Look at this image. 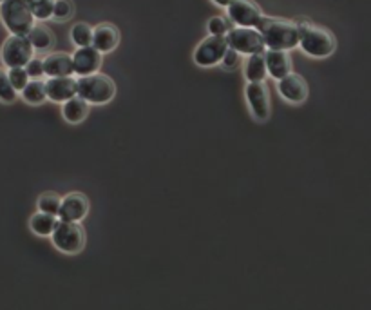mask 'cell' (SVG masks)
<instances>
[{
	"instance_id": "1",
	"label": "cell",
	"mask_w": 371,
	"mask_h": 310,
	"mask_svg": "<svg viewBox=\"0 0 371 310\" xmlns=\"http://www.w3.org/2000/svg\"><path fill=\"white\" fill-rule=\"evenodd\" d=\"M257 31L264 41V48L290 51L299 46V29L294 22L281 21L274 16H263L257 24Z\"/></svg>"
},
{
	"instance_id": "2",
	"label": "cell",
	"mask_w": 371,
	"mask_h": 310,
	"mask_svg": "<svg viewBox=\"0 0 371 310\" xmlns=\"http://www.w3.org/2000/svg\"><path fill=\"white\" fill-rule=\"evenodd\" d=\"M0 18L11 35H26L35 26V16L28 6V0H2Z\"/></svg>"
},
{
	"instance_id": "3",
	"label": "cell",
	"mask_w": 371,
	"mask_h": 310,
	"mask_svg": "<svg viewBox=\"0 0 371 310\" xmlns=\"http://www.w3.org/2000/svg\"><path fill=\"white\" fill-rule=\"evenodd\" d=\"M116 93V85L105 75H84L76 80V95L87 104H107Z\"/></svg>"
},
{
	"instance_id": "4",
	"label": "cell",
	"mask_w": 371,
	"mask_h": 310,
	"mask_svg": "<svg viewBox=\"0 0 371 310\" xmlns=\"http://www.w3.org/2000/svg\"><path fill=\"white\" fill-rule=\"evenodd\" d=\"M299 46L308 57L324 58L335 51V38L328 29L311 24L299 29Z\"/></svg>"
},
{
	"instance_id": "5",
	"label": "cell",
	"mask_w": 371,
	"mask_h": 310,
	"mask_svg": "<svg viewBox=\"0 0 371 310\" xmlns=\"http://www.w3.org/2000/svg\"><path fill=\"white\" fill-rule=\"evenodd\" d=\"M53 243L58 250L65 254L80 252L85 243V232L76 222H64L58 220L51 232Z\"/></svg>"
},
{
	"instance_id": "6",
	"label": "cell",
	"mask_w": 371,
	"mask_h": 310,
	"mask_svg": "<svg viewBox=\"0 0 371 310\" xmlns=\"http://www.w3.org/2000/svg\"><path fill=\"white\" fill-rule=\"evenodd\" d=\"M33 46L26 35L8 36L0 49V57L6 68H24L33 58Z\"/></svg>"
},
{
	"instance_id": "7",
	"label": "cell",
	"mask_w": 371,
	"mask_h": 310,
	"mask_svg": "<svg viewBox=\"0 0 371 310\" xmlns=\"http://www.w3.org/2000/svg\"><path fill=\"white\" fill-rule=\"evenodd\" d=\"M228 48L237 51L240 55H256L264 51V41L256 28H232L227 33Z\"/></svg>"
},
{
	"instance_id": "8",
	"label": "cell",
	"mask_w": 371,
	"mask_h": 310,
	"mask_svg": "<svg viewBox=\"0 0 371 310\" xmlns=\"http://www.w3.org/2000/svg\"><path fill=\"white\" fill-rule=\"evenodd\" d=\"M228 49L227 36L225 35H208L198 49L194 51V62L201 68H212L220 64L225 51Z\"/></svg>"
},
{
	"instance_id": "9",
	"label": "cell",
	"mask_w": 371,
	"mask_h": 310,
	"mask_svg": "<svg viewBox=\"0 0 371 310\" xmlns=\"http://www.w3.org/2000/svg\"><path fill=\"white\" fill-rule=\"evenodd\" d=\"M227 15L228 21L240 28H257L259 21L263 18L259 6L252 0H232L227 6Z\"/></svg>"
},
{
	"instance_id": "10",
	"label": "cell",
	"mask_w": 371,
	"mask_h": 310,
	"mask_svg": "<svg viewBox=\"0 0 371 310\" xmlns=\"http://www.w3.org/2000/svg\"><path fill=\"white\" fill-rule=\"evenodd\" d=\"M244 95L254 118L259 122L267 120L270 117V97L263 82H248Z\"/></svg>"
},
{
	"instance_id": "11",
	"label": "cell",
	"mask_w": 371,
	"mask_h": 310,
	"mask_svg": "<svg viewBox=\"0 0 371 310\" xmlns=\"http://www.w3.org/2000/svg\"><path fill=\"white\" fill-rule=\"evenodd\" d=\"M89 213V200L80 193H71L60 200L58 216L64 222H78L84 220Z\"/></svg>"
},
{
	"instance_id": "12",
	"label": "cell",
	"mask_w": 371,
	"mask_h": 310,
	"mask_svg": "<svg viewBox=\"0 0 371 310\" xmlns=\"http://www.w3.org/2000/svg\"><path fill=\"white\" fill-rule=\"evenodd\" d=\"M72 69L76 75H92L100 69L102 65V53L96 51L92 46H84L78 48L72 55Z\"/></svg>"
},
{
	"instance_id": "13",
	"label": "cell",
	"mask_w": 371,
	"mask_h": 310,
	"mask_svg": "<svg viewBox=\"0 0 371 310\" xmlns=\"http://www.w3.org/2000/svg\"><path fill=\"white\" fill-rule=\"evenodd\" d=\"M277 89H279L281 97L284 100L291 102V104H301L308 97L306 82H304L303 77L296 75V73H288L286 77L281 78Z\"/></svg>"
},
{
	"instance_id": "14",
	"label": "cell",
	"mask_w": 371,
	"mask_h": 310,
	"mask_svg": "<svg viewBox=\"0 0 371 310\" xmlns=\"http://www.w3.org/2000/svg\"><path fill=\"white\" fill-rule=\"evenodd\" d=\"M45 97L53 102H65L76 97V80L72 77H51L45 82Z\"/></svg>"
},
{
	"instance_id": "15",
	"label": "cell",
	"mask_w": 371,
	"mask_h": 310,
	"mask_svg": "<svg viewBox=\"0 0 371 310\" xmlns=\"http://www.w3.org/2000/svg\"><path fill=\"white\" fill-rule=\"evenodd\" d=\"M264 64H267V73H270L271 78L281 80L291 73V58L288 51H279V49H268L263 53Z\"/></svg>"
},
{
	"instance_id": "16",
	"label": "cell",
	"mask_w": 371,
	"mask_h": 310,
	"mask_svg": "<svg viewBox=\"0 0 371 310\" xmlns=\"http://www.w3.org/2000/svg\"><path fill=\"white\" fill-rule=\"evenodd\" d=\"M118 42H120V33L112 24H100L98 28L92 29L91 46L102 55L111 53L118 46Z\"/></svg>"
},
{
	"instance_id": "17",
	"label": "cell",
	"mask_w": 371,
	"mask_h": 310,
	"mask_svg": "<svg viewBox=\"0 0 371 310\" xmlns=\"http://www.w3.org/2000/svg\"><path fill=\"white\" fill-rule=\"evenodd\" d=\"M44 64V75L51 77H71L75 69H72V58L68 53H53L42 60Z\"/></svg>"
},
{
	"instance_id": "18",
	"label": "cell",
	"mask_w": 371,
	"mask_h": 310,
	"mask_svg": "<svg viewBox=\"0 0 371 310\" xmlns=\"http://www.w3.org/2000/svg\"><path fill=\"white\" fill-rule=\"evenodd\" d=\"M87 113L89 104L84 98L78 97V95L65 100L64 105H62V114H64V118L69 124H80V122L87 117Z\"/></svg>"
},
{
	"instance_id": "19",
	"label": "cell",
	"mask_w": 371,
	"mask_h": 310,
	"mask_svg": "<svg viewBox=\"0 0 371 310\" xmlns=\"http://www.w3.org/2000/svg\"><path fill=\"white\" fill-rule=\"evenodd\" d=\"M263 53L248 55V60L244 64V77H247L248 82H263L268 77Z\"/></svg>"
},
{
	"instance_id": "20",
	"label": "cell",
	"mask_w": 371,
	"mask_h": 310,
	"mask_svg": "<svg viewBox=\"0 0 371 310\" xmlns=\"http://www.w3.org/2000/svg\"><path fill=\"white\" fill-rule=\"evenodd\" d=\"M56 222H58V220H56V216H53V214L36 213L35 216H31V220H29V227H31L33 232L38 234V236H51Z\"/></svg>"
},
{
	"instance_id": "21",
	"label": "cell",
	"mask_w": 371,
	"mask_h": 310,
	"mask_svg": "<svg viewBox=\"0 0 371 310\" xmlns=\"http://www.w3.org/2000/svg\"><path fill=\"white\" fill-rule=\"evenodd\" d=\"M28 38L33 49H38V51H44V49L51 48L53 44V35L45 26H33L28 33Z\"/></svg>"
},
{
	"instance_id": "22",
	"label": "cell",
	"mask_w": 371,
	"mask_h": 310,
	"mask_svg": "<svg viewBox=\"0 0 371 310\" xmlns=\"http://www.w3.org/2000/svg\"><path fill=\"white\" fill-rule=\"evenodd\" d=\"M22 97L29 104H41L45 98V82H42L41 78H33L26 84V87L21 91Z\"/></svg>"
},
{
	"instance_id": "23",
	"label": "cell",
	"mask_w": 371,
	"mask_h": 310,
	"mask_svg": "<svg viewBox=\"0 0 371 310\" xmlns=\"http://www.w3.org/2000/svg\"><path fill=\"white\" fill-rule=\"evenodd\" d=\"M71 41H72V44H76L78 48L91 46V41H92V28H91V26L85 24V22H78V24L72 26Z\"/></svg>"
},
{
	"instance_id": "24",
	"label": "cell",
	"mask_w": 371,
	"mask_h": 310,
	"mask_svg": "<svg viewBox=\"0 0 371 310\" xmlns=\"http://www.w3.org/2000/svg\"><path fill=\"white\" fill-rule=\"evenodd\" d=\"M28 6L36 21H45L53 15L55 0H28Z\"/></svg>"
},
{
	"instance_id": "25",
	"label": "cell",
	"mask_w": 371,
	"mask_h": 310,
	"mask_svg": "<svg viewBox=\"0 0 371 310\" xmlns=\"http://www.w3.org/2000/svg\"><path fill=\"white\" fill-rule=\"evenodd\" d=\"M16 95H18V91H15V87L9 82L8 73L0 69V100L11 104V102L16 100Z\"/></svg>"
},
{
	"instance_id": "26",
	"label": "cell",
	"mask_w": 371,
	"mask_h": 310,
	"mask_svg": "<svg viewBox=\"0 0 371 310\" xmlns=\"http://www.w3.org/2000/svg\"><path fill=\"white\" fill-rule=\"evenodd\" d=\"M38 209L41 213L53 214V216H58V209H60V198L56 194H44V196L38 198Z\"/></svg>"
},
{
	"instance_id": "27",
	"label": "cell",
	"mask_w": 371,
	"mask_h": 310,
	"mask_svg": "<svg viewBox=\"0 0 371 310\" xmlns=\"http://www.w3.org/2000/svg\"><path fill=\"white\" fill-rule=\"evenodd\" d=\"M207 29L210 35H227L232 29V22L228 18H223V16H214L208 21Z\"/></svg>"
},
{
	"instance_id": "28",
	"label": "cell",
	"mask_w": 371,
	"mask_h": 310,
	"mask_svg": "<svg viewBox=\"0 0 371 310\" xmlns=\"http://www.w3.org/2000/svg\"><path fill=\"white\" fill-rule=\"evenodd\" d=\"M8 77L11 85L15 87V91H22L26 87V84L29 82L28 73H26L24 68H11L8 71Z\"/></svg>"
},
{
	"instance_id": "29",
	"label": "cell",
	"mask_w": 371,
	"mask_h": 310,
	"mask_svg": "<svg viewBox=\"0 0 371 310\" xmlns=\"http://www.w3.org/2000/svg\"><path fill=\"white\" fill-rule=\"evenodd\" d=\"M72 15V2L71 0H55V6H53V15L58 21H65V18H71Z\"/></svg>"
},
{
	"instance_id": "30",
	"label": "cell",
	"mask_w": 371,
	"mask_h": 310,
	"mask_svg": "<svg viewBox=\"0 0 371 310\" xmlns=\"http://www.w3.org/2000/svg\"><path fill=\"white\" fill-rule=\"evenodd\" d=\"M26 73H28L29 78H41L44 77V64H42V60H29L28 64L24 65Z\"/></svg>"
},
{
	"instance_id": "31",
	"label": "cell",
	"mask_w": 371,
	"mask_h": 310,
	"mask_svg": "<svg viewBox=\"0 0 371 310\" xmlns=\"http://www.w3.org/2000/svg\"><path fill=\"white\" fill-rule=\"evenodd\" d=\"M220 64L223 65L225 69L236 68V65L240 64V53L234 51V49H232V48H228L227 51H225V55H223V58H221Z\"/></svg>"
},
{
	"instance_id": "32",
	"label": "cell",
	"mask_w": 371,
	"mask_h": 310,
	"mask_svg": "<svg viewBox=\"0 0 371 310\" xmlns=\"http://www.w3.org/2000/svg\"><path fill=\"white\" fill-rule=\"evenodd\" d=\"M212 2H216L217 6H221V8H227V6L230 4L232 0H212Z\"/></svg>"
},
{
	"instance_id": "33",
	"label": "cell",
	"mask_w": 371,
	"mask_h": 310,
	"mask_svg": "<svg viewBox=\"0 0 371 310\" xmlns=\"http://www.w3.org/2000/svg\"><path fill=\"white\" fill-rule=\"evenodd\" d=\"M0 2H2V0H0Z\"/></svg>"
}]
</instances>
